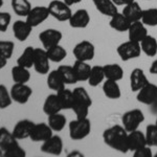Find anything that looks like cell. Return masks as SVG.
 I'll list each match as a JSON object with an SVG mask.
<instances>
[{
    "label": "cell",
    "mask_w": 157,
    "mask_h": 157,
    "mask_svg": "<svg viewBox=\"0 0 157 157\" xmlns=\"http://www.w3.org/2000/svg\"><path fill=\"white\" fill-rule=\"evenodd\" d=\"M128 131L123 126L114 125L109 127L103 132V140L108 147L121 153L129 152Z\"/></svg>",
    "instance_id": "cell-1"
},
{
    "label": "cell",
    "mask_w": 157,
    "mask_h": 157,
    "mask_svg": "<svg viewBox=\"0 0 157 157\" xmlns=\"http://www.w3.org/2000/svg\"><path fill=\"white\" fill-rule=\"evenodd\" d=\"M73 92V104L71 110L78 118L88 117L89 109L92 105V100L89 93L84 87H77L72 90Z\"/></svg>",
    "instance_id": "cell-2"
},
{
    "label": "cell",
    "mask_w": 157,
    "mask_h": 157,
    "mask_svg": "<svg viewBox=\"0 0 157 157\" xmlns=\"http://www.w3.org/2000/svg\"><path fill=\"white\" fill-rule=\"evenodd\" d=\"M69 137L72 140H82L87 137L91 132V121L88 117L75 118L68 125Z\"/></svg>",
    "instance_id": "cell-3"
},
{
    "label": "cell",
    "mask_w": 157,
    "mask_h": 157,
    "mask_svg": "<svg viewBox=\"0 0 157 157\" xmlns=\"http://www.w3.org/2000/svg\"><path fill=\"white\" fill-rule=\"evenodd\" d=\"M116 52L121 61L127 62L133 59H137L138 57H140V54L143 52L140 48V43L128 40L118 45L116 48Z\"/></svg>",
    "instance_id": "cell-4"
},
{
    "label": "cell",
    "mask_w": 157,
    "mask_h": 157,
    "mask_svg": "<svg viewBox=\"0 0 157 157\" xmlns=\"http://www.w3.org/2000/svg\"><path fill=\"white\" fill-rule=\"evenodd\" d=\"M145 121V114L140 109H132L124 113L121 116V126L128 131L132 132L137 130L139 126Z\"/></svg>",
    "instance_id": "cell-5"
},
{
    "label": "cell",
    "mask_w": 157,
    "mask_h": 157,
    "mask_svg": "<svg viewBox=\"0 0 157 157\" xmlns=\"http://www.w3.org/2000/svg\"><path fill=\"white\" fill-rule=\"evenodd\" d=\"M47 7L50 16L61 22L68 21L72 15L71 9L64 0H52Z\"/></svg>",
    "instance_id": "cell-6"
},
{
    "label": "cell",
    "mask_w": 157,
    "mask_h": 157,
    "mask_svg": "<svg viewBox=\"0 0 157 157\" xmlns=\"http://www.w3.org/2000/svg\"><path fill=\"white\" fill-rule=\"evenodd\" d=\"M72 54L75 56V60L89 62V61L93 60V58H94L95 47L90 41L83 40V41L75 44V46L72 49Z\"/></svg>",
    "instance_id": "cell-7"
},
{
    "label": "cell",
    "mask_w": 157,
    "mask_h": 157,
    "mask_svg": "<svg viewBox=\"0 0 157 157\" xmlns=\"http://www.w3.org/2000/svg\"><path fill=\"white\" fill-rule=\"evenodd\" d=\"M11 97L13 101L20 105H24L29 102V98L33 94V89L27 84L15 83L11 88Z\"/></svg>",
    "instance_id": "cell-8"
},
{
    "label": "cell",
    "mask_w": 157,
    "mask_h": 157,
    "mask_svg": "<svg viewBox=\"0 0 157 157\" xmlns=\"http://www.w3.org/2000/svg\"><path fill=\"white\" fill-rule=\"evenodd\" d=\"M34 69L39 75H47L50 69V60L47 56L46 49L35 48Z\"/></svg>",
    "instance_id": "cell-9"
},
{
    "label": "cell",
    "mask_w": 157,
    "mask_h": 157,
    "mask_svg": "<svg viewBox=\"0 0 157 157\" xmlns=\"http://www.w3.org/2000/svg\"><path fill=\"white\" fill-rule=\"evenodd\" d=\"M137 102L144 105H153L157 102V85L149 82L140 90L137 91L136 95Z\"/></svg>",
    "instance_id": "cell-10"
},
{
    "label": "cell",
    "mask_w": 157,
    "mask_h": 157,
    "mask_svg": "<svg viewBox=\"0 0 157 157\" xmlns=\"http://www.w3.org/2000/svg\"><path fill=\"white\" fill-rule=\"evenodd\" d=\"M49 16L50 14L47 6H35L32 7L29 15L26 16V21L34 29V27L39 26L40 24L43 23Z\"/></svg>",
    "instance_id": "cell-11"
},
{
    "label": "cell",
    "mask_w": 157,
    "mask_h": 157,
    "mask_svg": "<svg viewBox=\"0 0 157 157\" xmlns=\"http://www.w3.org/2000/svg\"><path fill=\"white\" fill-rule=\"evenodd\" d=\"M63 38V34L59 29H47L39 34V40L41 41L43 48L48 49L55 45L60 44L61 40Z\"/></svg>",
    "instance_id": "cell-12"
},
{
    "label": "cell",
    "mask_w": 157,
    "mask_h": 157,
    "mask_svg": "<svg viewBox=\"0 0 157 157\" xmlns=\"http://www.w3.org/2000/svg\"><path fill=\"white\" fill-rule=\"evenodd\" d=\"M54 131L49 127L48 124L46 123H39L35 124L34 128H33L32 134H30L29 138L35 143H43V141L47 140L48 138L54 135Z\"/></svg>",
    "instance_id": "cell-13"
},
{
    "label": "cell",
    "mask_w": 157,
    "mask_h": 157,
    "mask_svg": "<svg viewBox=\"0 0 157 157\" xmlns=\"http://www.w3.org/2000/svg\"><path fill=\"white\" fill-rule=\"evenodd\" d=\"M41 151L43 153L50 155L59 156L63 152V140L59 135H52L47 140L43 141L41 146Z\"/></svg>",
    "instance_id": "cell-14"
},
{
    "label": "cell",
    "mask_w": 157,
    "mask_h": 157,
    "mask_svg": "<svg viewBox=\"0 0 157 157\" xmlns=\"http://www.w3.org/2000/svg\"><path fill=\"white\" fill-rule=\"evenodd\" d=\"M68 22L72 29H86L90 23V15L87 10L80 9L72 13Z\"/></svg>",
    "instance_id": "cell-15"
},
{
    "label": "cell",
    "mask_w": 157,
    "mask_h": 157,
    "mask_svg": "<svg viewBox=\"0 0 157 157\" xmlns=\"http://www.w3.org/2000/svg\"><path fill=\"white\" fill-rule=\"evenodd\" d=\"M34 126H35L34 121L27 120V118H25V120H21V121H19L16 125H15L12 133L15 137L18 139V140H21V139H25V138H29Z\"/></svg>",
    "instance_id": "cell-16"
},
{
    "label": "cell",
    "mask_w": 157,
    "mask_h": 157,
    "mask_svg": "<svg viewBox=\"0 0 157 157\" xmlns=\"http://www.w3.org/2000/svg\"><path fill=\"white\" fill-rule=\"evenodd\" d=\"M148 29L147 26L140 21L132 22L130 24V27L128 29V38L129 40L134 42L140 43L145 38L148 36Z\"/></svg>",
    "instance_id": "cell-17"
},
{
    "label": "cell",
    "mask_w": 157,
    "mask_h": 157,
    "mask_svg": "<svg viewBox=\"0 0 157 157\" xmlns=\"http://www.w3.org/2000/svg\"><path fill=\"white\" fill-rule=\"evenodd\" d=\"M149 83L145 71L141 68H134L130 73V88L133 92H137Z\"/></svg>",
    "instance_id": "cell-18"
},
{
    "label": "cell",
    "mask_w": 157,
    "mask_h": 157,
    "mask_svg": "<svg viewBox=\"0 0 157 157\" xmlns=\"http://www.w3.org/2000/svg\"><path fill=\"white\" fill-rule=\"evenodd\" d=\"M33 27L27 23L26 20H17L13 24V34L18 41L24 42L32 34Z\"/></svg>",
    "instance_id": "cell-19"
},
{
    "label": "cell",
    "mask_w": 157,
    "mask_h": 157,
    "mask_svg": "<svg viewBox=\"0 0 157 157\" xmlns=\"http://www.w3.org/2000/svg\"><path fill=\"white\" fill-rule=\"evenodd\" d=\"M147 146V139H146V134L141 131L134 130L132 132L128 133V147L129 151L134 152L137 149L141 148V147Z\"/></svg>",
    "instance_id": "cell-20"
},
{
    "label": "cell",
    "mask_w": 157,
    "mask_h": 157,
    "mask_svg": "<svg viewBox=\"0 0 157 157\" xmlns=\"http://www.w3.org/2000/svg\"><path fill=\"white\" fill-rule=\"evenodd\" d=\"M131 22L127 19V17L123 14V13H116L113 16L110 17V21H109V25L112 29L116 30V32H128L129 27H130Z\"/></svg>",
    "instance_id": "cell-21"
},
{
    "label": "cell",
    "mask_w": 157,
    "mask_h": 157,
    "mask_svg": "<svg viewBox=\"0 0 157 157\" xmlns=\"http://www.w3.org/2000/svg\"><path fill=\"white\" fill-rule=\"evenodd\" d=\"M143 11L140 6H139L138 2L133 1L131 3L127 4V6H124L123 9V14L127 17V19L132 23V22L140 21L141 17H143Z\"/></svg>",
    "instance_id": "cell-22"
},
{
    "label": "cell",
    "mask_w": 157,
    "mask_h": 157,
    "mask_svg": "<svg viewBox=\"0 0 157 157\" xmlns=\"http://www.w3.org/2000/svg\"><path fill=\"white\" fill-rule=\"evenodd\" d=\"M92 2L95 9L104 16L111 17L118 12L117 6L112 0H92Z\"/></svg>",
    "instance_id": "cell-23"
},
{
    "label": "cell",
    "mask_w": 157,
    "mask_h": 157,
    "mask_svg": "<svg viewBox=\"0 0 157 157\" xmlns=\"http://www.w3.org/2000/svg\"><path fill=\"white\" fill-rule=\"evenodd\" d=\"M61 110H63V109L61 107V104L59 102L57 93H56V94L47 95L44 103H43V112L48 116V115L55 114V113L61 112Z\"/></svg>",
    "instance_id": "cell-24"
},
{
    "label": "cell",
    "mask_w": 157,
    "mask_h": 157,
    "mask_svg": "<svg viewBox=\"0 0 157 157\" xmlns=\"http://www.w3.org/2000/svg\"><path fill=\"white\" fill-rule=\"evenodd\" d=\"M103 92L105 97L110 100H118L121 97V91L116 81L106 80L103 83Z\"/></svg>",
    "instance_id": "cell-25"
},
{
    "label": "cell",
    "mask_w": 157,
    "mask_h": 157,
    "mask_svg": "<svg viewBox=\"0 0 157 157\" xmlns=\"http://www.w3.org/2000/svg\"><path fill=\"white\" fill-rule=\"evenodd\" d=\"M72 66L75 71V75H77L78 82H85V81H88V78H89V75H90L91 68H92V66H90V65L88 64V62L75 60V62L73 63Z\"/></svg>",
    "instance_id": "cell-26"
},
{
    "label": "cell",
    "mask_w": 157,
    "mask_h": 157,
    "mask_svg": "<svg viewBox=\"0 0 157 157\" xmlns=\"http://www.w3.org/2000/svg\"><path fill=\"white\" fill-rule=\"evenodd\" d=\"M65 85L66 84H65L59 70L55 69L48 72V77H47V86H48V88L58 92V91L62 90L63 88H65Z\"/></svg>",
    "instance_id": "cell-27"
},
{
    "label": "cell",
    "mask_w": 157,
    "mask_h": 157,
    "mask_svg": "<svg viewBox=\"0 0 157 157\" xmlns=\"http://www.w3.org/2000/svg\"><path fill=\"white\" fill-rule=\"evenodd\" d=\"M104 72H105L106 80H112V81H121L124 78V69L121 65L118 64H106L103 66Z\"/></svg>",
    "instance_id": "cell-28"
},
{
    "label": "cell",
    "mask_w": 157,
    "mask_h": 157,
    "mask_svg": "<svg viewBox=\"0 0 157 157\" xmlns=\"http://www.w3.org/2000/svg\"><path fill=\"white\" fill-rule=\"evenodd\" d=\"M141 52L148 57H155L157 55V40L155 37L148 35L140 42Z\"/></svg>",
    "instance_id": "cell-29"
},
{
    "label": "cell",
    "mask_w": 157,
    "mask_h": 157,
    "mask_svg": "<svg viewBox=\"0 0 157 157\" xmlns=\"http://www.w3.org/2000/svg\"><path fill=\"white\" fill-rule=\"evenodd\" d=\"M104 80H106L105 78V72H104V68L103 66H92L90 71V75L88 78V84L91 87H98L100 84H102L104 82Z\"/></svg>",
    "instance_id": "cell-30"
},
{
    "label": "cell",
    "mask_w": 157,
    "mask_h": 157,
    "mask_svg": "<svg viewBox=\"0 0 157 157\" xmlns=\"http://www.w3.org/2000/svg\"><path fill=\"white\" fill-rule=\"evenodd\" d=\"M12 78L15 83L26 84L30 80V73L29 68H25L20 65H16L12 68Z\"/></svg>",
    "instance_id": "cell-31"
},
{
    "label": "cell",
    "mask_w": 157,
    "mask_h": 157,
    "mask_svg": "<svg viewBox=\"0 0 157 157\" xmlns=\"http://www.w3.org/2000/svg\"><path fill=\"white\" fill-rule=\"evenodd\" d=\"M34 59H35V47L27 46L22 52L21 56L17 60V65L23 66L25 68L34 67Z\"/></svg>",
    "instance_id": "cell-32"
},
{
    "label": "cell",
    "mask_w": 157,
    "mask_h": 157,
    "mask_svg": "<svg viewBox=\"0 0 157 157\" xmlns=\"http://www.w3.org/2000/svg\"><path fill=\"white\" fill-rule=\"evenodd\" d=\"M47 124L52 129L54 132H60V131H62L65 128V126L67 124L66 116L62 114L61 112L48 115V123Z\"/></svg>",
    "instance_id": "cell-33"
},
{
    "label": "cell",
    "mask_w": 157,
    "mask_h": 157,
    "mask_svg": "<svg viewBox=\"0 0 157 157\" xmlns=\"http://www.w3.org/2000/svg\"><path fill=\"white\" fill-rule=\"evenodd\" d=\"M16 143H18V139L13 135L12 132H10L6 127L0 128V149L1 150L4 152Z\"/></svg>",
    "instance_id": "cell-34"
},
{
    "label": "cell",
    "mask_w": 157,
    "mask_h": 157,
    "mask_svg": "<svg viewBox=\"0 0 157 157\" xmlns=\"http://www.w3.org/2000/svg\"><path fill=\"white\" fill-rule=\"evenodd\" d=\"M12 9L17 16L26 17L32 10V4L29 0H12Z\"/></svg>",
    "instance_id": "cell-35"
},
{
    "label": "cell",
    "mask_w": 157,
    "mask_h": 157,
    "mask_svg": "<svg viewBox=\"0 0 157 157\" xmlns=\"http://www.w3.org/2000/svg\"><path fill=\"white\" fill-rule=\"evenodd\" d=\"M46 52H47V56H48L50 62H55V63L62 62V61L67 57V50L60 44L55 45V46L46 49Z\"/></svg>",
    "instance_id": "cell-36"
},
{
    "label": "cell",
    "mask_w": 157,
    "mask_h": 157,
    "mask_svg": "<svg viewBox=\"0 0 157 157\" xmlns=\"http://www.w3.org/2000/svg\"><path fill=\"white\" fill-rule=\"evenodd\" d=\"M58 98L61 104V107L63 110H68V109L72 108L73 104V92L72 90L67 89V88H63L62 90L57 92Z\"/></svg>",
    "instance_id": "cell-37"
},
{
    "label": "cell",
    "mask_w": 157,
    "mask_h": 157,
    "mask_svg": "<svg viewBox=\"0 0 157 157\" xmlns=\"http://www.w3.org/2000/svg\"><path fill=\"white\" fill-rule=\"evenodd\" d=\"M58 70H59L61 75H62L65 84L73 85L75 83H78L77 75H75V71L73 69V66H70V65H60L58 67Z\"/></svg>",
    "instance_id": "cell-38"
},
{
    "label": "cell",
    "mask_w": 157,
    "mask_h": 157,
    "mask_svg": "<svg viewBox=\"0 0 157 157\" xmlns=\"http://www.w3.org/2000/svg\"><path fill=\"white\" fill-rule=\"evenodd\" d=\"M141 22L146 26H150V27L157 26V9L151 7V9L144 10Z\"/></svg>",
    "instance_id": "cell-39"
},
{
    "label": "cell",
    "mask_w": 157,
    "mask_h": 157,
    "mask_svg": "<svg viewBox=\"0 0 157 157\" xmlns=\"http://www.w3.org/2000/svg\"><path fill=\"white\" fill-rule=\"evenodd\" d=\"M13 98L11 92L3 84H0V109H6L12 105Z\"/></svg>",
    "instance_id": "cell-40"
},
{
    "label": "cell",
    "mask_w": 157,
    "mask_h": 157,
    "mask_svg": "<svg viewBox=\"0 0 157 157\" xmlns=\"http://www.w3.org/2000/svg\"><path fill=\"white\" fill-rule=\"evenodd\" d=\"M145 134L147 145L150 147H157V126L155 124L147 126Z\"/></svg>",
    "instance_id": "cell-41"
},
{
    "label": "cell",
    "mask_w": 157,
    "mask_h": 157,
    "mask_svg": "<svg viewBox=\"0 0 157 157\" xmlns=\"http://www.w3.org/2000/svg\"><path fill=\"white\" fill-rule=\"evenodd\" d=\"M4 156L6 157H25L26 152L24 149L19 145V143L14 144L12 147H10L7 150L4 151Z\"/></svg>",
    "instance_id": "cell-42"
},
{
    "label": "cell",
    "mask_w": 157,
    "mask_h": 157,
    "mask_svg": "<svg viewBox=\"0 0 157 157\" xmlns=\"http://www.w3.org/2000/svg\"><path fill=\"white\" fill-rule=\"evenodd\" d=\"M15 44L12 41H0V55L9 60L13 56Z\"/></svg>",
    "instance_id": "cell-43"
},
{
    "label": "cell",
    "mask_w": 157,
    "mask_h": 157,
    "mask_svg": "<svg viewBox=\"0 0 157 157\" xmlns=\"http://www.w3.org/2000/svg\"><path fill=\"white\" fill-rule=\"evenodd\" d=\"M12 21V16L7 12H0V32L4 33L9 29Z\"/></svg>",
    "instance_id": "cell-44"
},
{
    "label": "cell",
    "mask_w": 157,
    "mask_h": 157,
    "mask_svg": "<svg viewBox=\"0 0 157 157\" xmlns=\"http://www.w3.org/2000/svg\"><path fill=\"white\" fill-rule=\"evenodd\" d=\"M134 157H152L153 153H152V149L150 146H145L141 147V148L137 149L133 152Z\"/></svg>",
    "instance_id": "cell-45"
},
{
    "label": "cell",
    "mask_w": 157,
    "mask_h": 157,
    "mask_svg": "<svg viewBox=\"0 0 157 157\" xmlns=\"http://www.w3.org/2000/svg\"><path fill=\"white\" fill-rule=\"evenodd\" d=\"M112 1L114 2L116 6H127V4L131 3V2L135 1V0H112Z\"/></svg>",
    "instance_id": "cell-46"
},
{
    "label": "cell",
    "mask_w": 157,
    "mask_h": 157,
    "mask_svg": "<svg viewBox=\"0 0 157 157\" xmlns=\"http://www.w3.org/2000/svg\"><path fill=\"white\" fill-rule=\"evenodd\" d=\"M149 71H150L151 75H157V59L152 62Z\"/></svg>",
    "instance_id": "cell-47"
},
{
    "label": "cell",
    "mask_w": 157,
    "mask_h": 157,
    "mask_svg": "<svg viewBox=\"0 0 157 157\" xmlns=\"http://www.w3.org/2000/svg\"><path fill=\"white\" fill-rule=\"evenodd\" d=\"M6 63H7V59H6V58H4L3 56L0 55V70H1L2 68L6 67Z\"/></svg>",
    "instance_id": "cell-48"
},
{
    "label": "cell",
    "mask_w": 157,
    "mask_h": 157,
    "mask_svg": "<svg viewBox=\"0 0 157 157\" xmlns=\"http://www.w3.org/2000/svg\"><path fill=\"white\" fill-rule=\"evenodd\" d=\"M65 2L68 4L69 6H75V4H78V3H80L82 0H64Z\"/></svg>",
    "instance_id": "cell-49"
},
{
    "label": "cell",
    "mask_w": 157,
    "mask_h": 157,
    "mask_svg": "<svg viewBox=\"0 0 157 157\" xmlns=\"http://www.w3.org/2000/svg\"><path fill=\"white\" fill-rule=\"evenodd\" d=\"M1 156H4V152H3V150H1V149H0V157Z\"/></svg>",
    "instance_id": "cell-50"
},
{
    "label": "cell",
    "mask_w": 157,
    "mask_h": 157,
    "mask_svg": "<svg viewBox=\"0 0 157 157\" xmlns=\"http://www.w3.org/2000/svg\"><path fill=\"white\" fill-rule=\"evenodd\" d=\"M3 6V0H0V7Z\"/></svg>",
    "instance_id": "cell-51"
},
{
    "label": "cell",
    "mask_w": 157,
    "mask_h": 157,
    "mask_svg": "<svg viewBox=\"0 0 157 157\" xmlns=\"http://www.w3.org/2000/svg\"><path fill=\"white\" fill-rule=\"evenodd\" d=\"M155 125L157 126V117H156V121H155Z\"/></svg>",
    "instance_id": "cell-52"
},
{
    "label": "cell",
    "mask_w": 157,
    "mask_h": 157,
    "mask_svg": "<svg viewBox=\"0 0 157 157\" xmlns=\"http://www.w3.org/2000/svg\"><path fill=\"white\" fill-rule=\"evenodd\" d=\"M156 156H157V153H156Z\"/></svg>",
    "instance_id": "cell-53"
}]
</instances>
